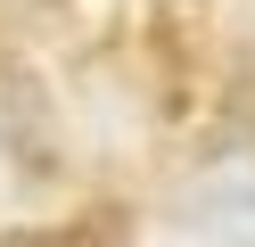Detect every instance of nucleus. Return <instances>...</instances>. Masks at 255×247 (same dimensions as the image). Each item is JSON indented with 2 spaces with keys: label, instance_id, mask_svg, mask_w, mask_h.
Wrapping results in <instances>:
<instances>
[{
  "label": "nucleus",
  "instance_id": "obj_1",
  "mask_svg": "<svg viewBox=\"0 0 255 247\" xmlns=\"http://www.w3.org/2000/svg\"><path fill=\"white\" fill-rule=\"evenodd\" d=\"M189 231H206L214 247H255V165H214L198 190L181 198Z\"/></svg>",
  "mask_w": 255,
  "mask_h": 247
},
{
  "label": "nucleus",
  "instance_id": "obj_2",
  "mask_svg": "<svg viewBox=\"0 0 255 247\" xmlns=\"http://www.w3.org/2000/svg\"><path fill=\"white\" fill-rule=\"evenodd\" d=\"M116 214H91V223H33V231H8L0 247H116Z\"/></svg>",
  "mask_w": 255,
  "mask_h": 247
}]
</instances>
